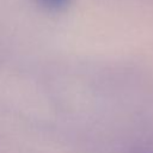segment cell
<instances>
[{
    "instance_id": "1",
    "label": "cell",
    "mask_w": 153,
    "mask_h": 153,
    "mask_svg": "<svg viewBox=\"0 0 153 153\" xmlns=\"http://www.w3.org/2000/svg\"><path fill=\"white\" fill-rule=\"evenodd\" d=\"M42 7L49 11H61L65 10L69 4L71 0H36Z\"/></svg>"
}]
</instances>
